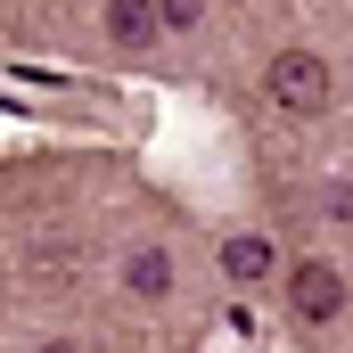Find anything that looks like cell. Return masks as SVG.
<instances>
[{
    "label": "cell",
    "mask_w": 353,
    "mask_h": 353,
    "mask_svg": "<svg viewBox=\"0 0 353 353\" xmlns=\"http://www.w3.org/2000/svg\"><path fill=\"white\" fill-rule=\"evenodd\" d=\"M263 90L288 107V115H321V107H329V90H337V74H329L312 50H279V58H271V74H263Z\"/></svg>",
    "instance_id": "cell-1"
},
{
    "label": "cell",
    "mask_w": 353,
    "mask_h": 353,
    "mask_svg": "<svg viewBox=\"0 0 353 353\" xmlns=\"http://www.w3.org/2000/svg\"><path fill=\"white\" fill-rule=\"evenodd\" d=\"M288 296H296L304 321H337V312H345V279H337L329 263H296L288 271Z\"/></svg>",
    "instance_id": "cell-2"
},
{
    "label": "cell",
    "mask_w": 353,
    "mask_h": 353,
    "mask_svg": "<svg viewBox=\"0 0 353 353\" xmlns=\"http://www.w3.org/2000/svg\"><path fill=\"white\" fill-rule=\"evenodd\" d=\"M107 33L123 50H140V41H157V8L148 0H107Z\"/></svg>",
    "instance_id": "cell-3"
},
{
    "label": "cell",
    "mask_w": 353,
    "mask_h": 353,
    "mask_svg": "<svg viewBox=\"0 0 353 353\" xmlns=\"http://www.w3.org/2000/svg\"><path fill=\"white\" fill-rule=\"evenodd\" d=\"M222 271H230V279H263V271H271V239H263V230H255V239H247V230L222 239Z\"/></svg>",
    "instance_id": "cell-4"
},
{
    "label": "cell",
    "mask_w": 353,
    "mask_h": 353,
    "mask_svg": "<svg viewBox=\"0 0 353 353\" xmlns=\"http://www.w3.org/2000/svg\"><path fill=\"white\" fill-rule=\"evenodd\" d=\"M165 279H173V263H165L157 247H140V255H132V288H140V296H165Z\"/></svg>",
    "instance_id": "cell-5"
},
{
    "label": "cell",
    "mask_w": 353,
    "mask_h": 353,
    "mask_svg": "<svg viewBox=\"0 0 353 353\" xmlns=\"http://www.w3.org/2000/svg\"><path fill=\"white\" fill-rule=\"evenodd\" d=\"M197 17V0H165V25H189Z\"/></svg>",
    "instance_id": "cell-6"
},
{
    "label": "cell",
    "mask_w": 353,
    "mask_h": 353,
    "mask_svg": "<svg viewBox=\"0 0 353 353\" xmlns=\"http://www.w3.org/2000/svg\"><path fill=\"white\" fill-rule=\"evenodd\" d=\"M41 353H74V345H41Z\"/></svg>",
    "instance_id": "cell-7"
}]
</instances>
